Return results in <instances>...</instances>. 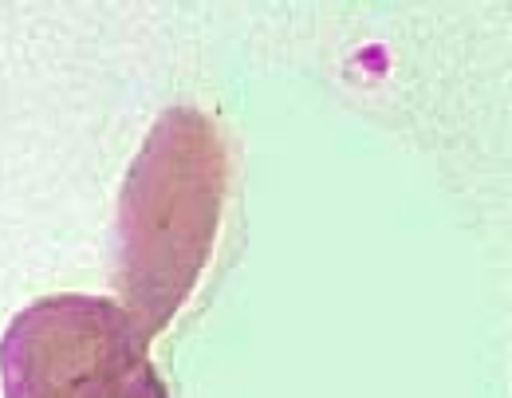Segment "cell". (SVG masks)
Wrapping results in <instances>:
<instances>
[{
  "label": "cell",
  "instance_id": "2",
  "mask_svg": "<svg viewBox=\"0 0 512 398\" xmlns=\"http://www.w3.org/2000/svg\"><path fill=\"white\" fill-rule=\"evenodd\" d=\"M4 398H170L150 335L119 300L56 292L20 308L0 339Z\"/></svg>",
  "mask_w": 512,
  "mask_h": 398
},
{
  "label": "cell",
  "instance_id": "1",
  "mask_svg": "<svg viewBox=\"0 0 512 398\" xmlns=\"http://www.w3.org/2000/svg\"><path fill=\"white\" fill-rule=\"evenodd\" d=\"M229 150L197 107H170L130 158L115 217V292L142 332H162L213 257Z\"/></svg>",
  "mask_w": 512,
  "mask_h": 398
}]
</instances>
